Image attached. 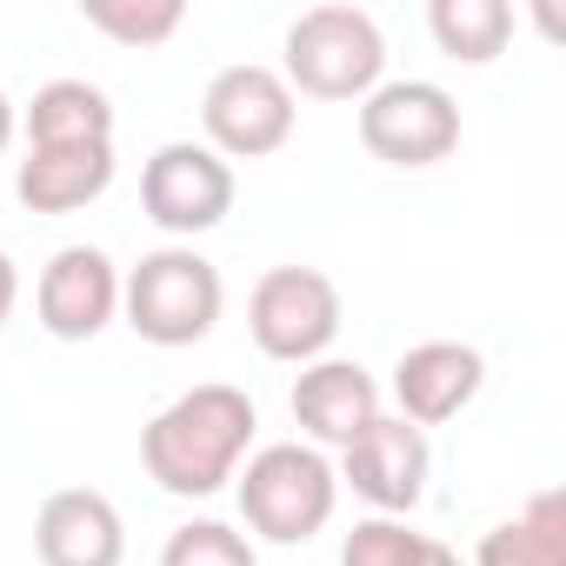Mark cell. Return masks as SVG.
<instances>
[{"mask_svg": "<svg viewBox=\"0 0 566 566\" xmlns=\"http://www.w3.org/2000/svg\"><path fill=\"white\" fill-rule=\"evenodd\" d=\"M253 433H260L253 400L227 380H200L140 427V467L160 493L207 500L240 473V460L253 453Z\"/></svg>", "mask_w": 566, "mask_h": 566, "instance_id": "6da1fadb", "label": "cell"}, {"mask_svg": "<svg viewBox=\"0 0 566 566\" xmlns=\"http://www.w3.org/2000/svg\"><path fill=\"white\" fill-rule=\"evenodd\" d=\"M233 493H240L247 533H260L273 546H307L340 506V473L307 440H273V447L240 460Z\"/></svg>", "mask_w": 566, "mask_h": 566, "instance_id": "7a4b0ae2", "label": "cell"}, {"mask_svg": "<svg viewBox=\"0 0 566 566\" xmlns=\"http://www.w3.org/2000/svg\"><path fill=\"white\" fill-rule=\"evenodd\" d=\"M227 280L193 247H154L120 273V314L147 347H200L220 327Z\"/></svg>", "mask_w": 566, "mask_h": 566, "instance_id": "3957f363", "label": "cell"}, {"mask_svg": "<svg viewBox=\"0 0 566 566\" xmlns=\"http://www.w3.org/2000/svg\"><path fill=\"white\" fill-rule=\"evenodd\" d=\"M280 54H287L280 81L294 87V101H367L387 81V34L367 8H347V0L307 8L287 28Z\"/></svg>", "mask_w": 566, "mask_h": 566, "instance_id": "277c9868", "label": "cell"}, {"mask_svg": "<svg viewBox=\"0 0 566 566\" xmlns=\"http://www.w3.org/2000/svg\"><path fill=\"white\" fill-rule=\"evenodd\" d=\"M247 334L266 360L314 367L340 340V287L321 266H266L247 294Z\"/></svg>", "mask_w": 566, "mask_h": 566, "instance_id": "5b68a950", "label": "cell"}, {"mask_svg": "<svg viewBox=\"0 0 566 566\" xmlns=\"http://www.w3.org/2000/svg\"><path fill=\"white\" fill-rule=\"evenodd\" d=\"M294 120H301V101L294 87L280 81V67H260V61H240V67H220L200 94V127H207V147L233 167V160H266L294 140Z\"/></svg>", "mask_w": 566, "mask_h": 566, "instance_id": "8992f818", "label": "cell"}, {"mask_svg": "<svg viewBox=\"0 0 566 566\" xmlns=\"http://www.w3.org/2000/svg\"><path fill=\"white\" fill-rule=\"evenodd\" d=\"M360 147L387 167H440L460 147V101L440 81H380L360 101Z\"/></svg>", "mask_w": 566, "mask_h": 566, "instance_id": "52a82bcc", "label": "cell"}, {"mask_svg": "<svg viewBox=\"0 0 566 566\" xmlns=\"http://www.w3.org/2000/svg\"><path fill=\"white\" fill-rule=\"evenodd\" d=\"M140 207L160 233L187 247L193 233H213L233 213V167L207 140H167L140 167Z\"/></svg>", "mask_w": 566, "mask_h": 566, "instance_id": "ba28073f", "label": "cell"}, {"mask_svg": "<svg viewBox=\"0 0 566 566\" xmlns=\"http://www.w3.org/2000/svg\"><path fill=\"white\" fill-rule=\"evenodd\" d=\"M374 513L387 520H407L420 500H427V473H433V447L413 420L400 413H380L360 440L340 447V467H334Z\"/></svg>", "mask_w": 566, "mask_h": 566, "instance_id": "9c48e42d", "label": "cell"}, {"mask_svg": "<svg viewBox=\"0 0 566 566\" xmlns=\"http://www.w3.org/2000/svg\"><path fill=\"white\" fill-rule=\"evenodd\" d=\"M34 314L54 340H94L120 321V266L101 247H61L41 266Z\"/></svg>", "mask_w": 566, "mask_h": 566, "instance_id": "30bf717a", "label": "cell"}, {"mask_svg": "<svg viewBox=\"0 0 566 566\" xmlns=\"http://www.w3.org/2000/svg\"><path fill=\"white\" fill-rule=\"evenodd\" d=\"M486 387V360L480 347L467 340H420L394 360V400H400V420H413L420 433L467 413Z\"/></svg>", "mask_w": 566, "mask_h": 566, "instance_id": "8fae6325", "label": "cell"}, {"mask_svg": "<svg viewBox=\"0 0 566 566\" xmlns=\"http://www.w3.org/2000/svg\"><path fill=\"white\" fill-rule=\"evenodd\" d=\"M34 553L41 566H120L127 520L101 486H61L34 513Z\"/></svg>", "mask_w": 566, "mask_h": 566, "instance_id": "7c38bea8", "label": "cell"}, {"mask_svg": "<svg viewBox=\"0 0 566 566\" xmlns=\"http://www.w3.org/2000/svg\"><path fill=\"white\" fill-rule=\"evenodd\" d=\"M287 407H294L307 447H347V440H360L380 420V380L360 360H334L327 354V360L301 367Z\"/></svg>", "mask_w": 566, "mask_h": 566, "instance_id": "4fadbf2b", "label": "cell"}, {"mask_svg": "<svg viewBox=\"0 0 566 566\" xmlns=\"http://www.w3.org/2000/svg\"><path fill=\"white\" fill-rule=\"evenodd\" d=\"M114 187V147H28L14 193L28 213H81Z\"/></svg>", "mask_w": 566, "mask_h": 566, "instance_id": "5bb4252c", "label": "cell"}, {"mask_svg": "<svg viewBox=\"0 0 566 566\" xmlns=\"http://www.w3.org/2000/svg\"><path fill=\"white\" fill-rule=\"evenodd\" d=\"M28 147H114V101L94 81H48L21 107Z\"/></svg>", "mask_w": 566, "mask_h": 566, "instance_id": "9a60e30c", "label": "cell"}, {"mask_svg": "<svg viewBox=\"0 0 566 566\" xmlns=\"http://www.w3.org/2000/svg\"><path fill=\"white\" fill-rule=\"evenodd\" d=\"M473 566H566V500L539 486L513 520L480 533Z\"/></svg>", "mask_w": 566, "mask_h": 566, "instance_id": "2e32d148", "label": "cell"}, {"mask_svg": "<svg viewBox=\"0 0 566 566\" xmlns=\"http://www.w3.org/2000/svg\"><path fill=\"white\" fill-rule=\"evenodd\" d=\"M427 28L440 41L447 61H467V67H486L506 54L513 41V8L506 0H433L427 8Z\"/></svg>", "mask_w": 566, "mask_h": 566, "instance_id": "e0dca14e", "label": "cell"}, {"mask_svg": "<svg viewBox=\"0 0 566 566\" xmlns=\"http://www.w3.org/2000/svg\"><path fill=\"white\" fill-rule=\"evenodd\" d=\"M81 21L120 48H160L187 28V0H81Z\"/></svg>", "mask_w": 566, "mask_h": 566, "instance_id": "ac0fdd59", "label": "cell"}, {"mask_svg": "<svg viewBox=\"0 0 566 566\" xmlns=\"http://www.w3.org/2000/svg\"><path fill=\"white\" fill-rule=\"evenodd\" d=\"M160 566H260V553H253V539H247L240 526H227V520H187V526L167 533Z\"/></svg>", "mask_w": 566, "mask_h": 566, "instance_id": "d6986e66", "label": "cell"}, {"mask_svg": "<svg viewBox=\"0 0 566 566\" xmlns=\"http://www.w3.org/2000/svg\"><path fill=\"white\" fill-rule=\"evenodd\" d=\"M420 546H427V533H413L407 520L374 513V520H360V526L340 539V566H413Z\"/></svg>", "mask_w": 566, "mask_h": 566, "instance_id": "ffe728a7", "label": "cell"}, {"mask_svg": "<svg viewBox=\"0 0 566 566\" xmlns=\"http://www.w3.org/2000/svg\"><path fill=\"white\" fill-rule=\"evenodd\" d=\"M14 301H21V273H14V253L0 247V327L14 321Z\"/></svg>", "mask_w": 566, "mask_h": 566, "instance_id": "44dd1931", "label": "cell"}, {"mask_svg": "<svg viewBox=\"0 0 566 566\" xmlns=\"http://www.w3.org/2000/svg\"><path fill=\"white\" fill-rule=\"evenodd\" d=\"M413 566H467V559H460V553H453V546H447V539H427V546H420V559H413Z\"/></svg>", "mask_w": 566, "mask_h": 566, "instance_id": "7402d4cb", "label": "cell"}, {"mask_svg": "<svg viewBox=\"0 0 566 566\" xmlns=\"http://www.w3.org/2000/svg\"><path fill=\"white\" fill-rule=\"evenodd\" d=\"M14 134H21V107H14L8 94H0V154L14 147Z\"/></svg>", "mask_w": 566, "mask_h": 566, "instance_id": "603a6c76", "label": "cell"}]
</instances>
